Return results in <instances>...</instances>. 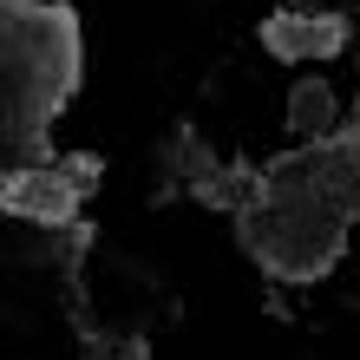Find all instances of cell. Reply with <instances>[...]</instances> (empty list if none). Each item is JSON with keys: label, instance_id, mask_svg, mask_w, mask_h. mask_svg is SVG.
<instances>
[{"label": "cell", "instance_id": "4", "mask_svg": "<svg viewBox=\"0 0 360 360\" xmlns=\"http://www.w3.org/2000/svg\"><path fill=\"white\" fill-rule=\"evenodd\" d=\"M288 138H321L328 124H334V92L321 86V79H302V86L288 92Z\"/></svg>", "mask_w": 360, "mask_h": 360}, {"label": "cell", "instance_id": "1", "mask_svg": "<svg viewBox=\"0 0 360 360\" xmlns=\"http://www.w3.org/2000/svg\"><path fill=\"white\" fill-rule=\"evenodd\" d=\"M243 236L249 249L275 269V275H321L334 262V223H321L314 210H295V203H275V210H256L243 217Z\"/></svg>", "mask_w": 360, "mask_h": 360}, {"label": "cell", "instance_id": "3", "mask_svg": "<svg viewBox=\"0 0 360 360\" xmlns=\"http://www.w3.org/2000/svg\"><path fill=\"white\" fill-rule=\"evenodd\" d=\"M341 39H347V20L341 13H275L262 20V46L275 59H328V53H341Z\"/></svg>", "mask_w": 360, "mask_h": 360}, {"label": "cell", "instance_id": "2", "mask_svg": "<svg viewBox=\"0 0 360 360\" xmlns=\"http://www.w3.org/2000/svg\"><path fill=\"white\" fill-rule=\"evenodd\" d=\"M0 210L27 217V223H66L79 210V184L66 171H13L0 184Z\"/></svg>", "mask_w": 360, "mask_h": 360}]
</instances>
